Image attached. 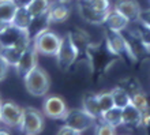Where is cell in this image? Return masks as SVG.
Returning a JSON list of instances; mask_svg holds the SVG:
<instances>
[{"label": "cell", "mask_w": 150, "mask_h": 135, "mask_svg": "<svg viewBox=\"0 0 150 135\" xmlns=\"http://www.w3.org/2000/svg\"><path fill=\"white\" fill-rule=\"evenodd\" d=\"M14 1H15V4L18 7H28L32 0H14Z\"/></svg>", "instance_id": "31"}, {"label": "cell", "mask_w": 150, "mask_h": 135, "mask_svg": "<svg viewBox=\"0 0 150 135\" xmlns=\"http://www.w3.org/2000/svg\"><path fill=\"white\" fill-rule=\"evenodd\" d=\"M130 97H131V104H132L134 107L138 108L141 112L145 111V109H147V108L150 107L149 97H147V94L141 88L132 89L131 93H130Z\"/></svg>", "instance_id": "20"}, {"label": "cell", "mask_w": 150, "mask_h": 135, "mask_svg": "<svg viewBox=\"0 0 150 135\" xmlns=\"http://www.w3.org/2000/svg\"><path fill=\"white\" fill-rule=\"evenodd\" d=\"M23 51L25 49L14 47V45H10V47H0V56L10 64V67H11V66L15 67L16 64H18V61H19Z\"/></svg>", "instance_id": "18"}, {"label": "cell", "mask_w": 150, "mask_h": 135, "mask_svg": "<svg viewBox=\"0 0 150 135\" xmlns=\"http://www.w3.org/2000/svg\"><path fill=\"white\" fill-rule=\"evenodd\" d=\"M16 10H18V6L14 0H0V19L3 22L11 23Z\"/></svg>", "instance_id": "19"}, {"label": "cell", "mask_w": 150, "mask_h": 135, "mask_svg": "<svg viewBox=\"0 0 150 135\" xmlns=\"http://www.w3.org/2000/svg\"><path fill=\"white\" fill-rule=\"evenodd\" d=\"M105 41H107L108 51L115 56H128L132 61H137V56L132 52L130 44L127 42L126 37L122 32H115L111 29H107L105 32Z\"/></svg>", "instance_id": "4"}, {"label": "cell", "mask_w": 150, "mask_h": 135, "mask_svg": "<svg viewBox=\"0 0 150 135\" xmlns=\"http://www.w3.org/2000/svg\"><path fill=\"white\" fill-rule=\"evenodd\" d=\"M8 70H10V64L0 56V82L6 79V76L8 74Z\"/></svg>", "instance_id": "28"}, {"label": "cell", "mask_w": 150, "mask_h": 135, "mask_svg": "<svg viewBox=\"0 0 150 135\" xmlns=\"http://www.w3.org/2000/svg\"><path fill=\"white\" fill-rule=\"evenodd\" d=\"M59 3H63V4H67V3H70L71 0H57Z\"/></svg>", "instance_id": "33"}, {"label": "cell", "mask_w": 150, "mask_h": 135, "mask_svg": "<svg viewBox=\"0 0 150 135\" xmlns=\"http://www.w3.org/2000/svg\"><path fill=\"white\" fill-rule=\"evenodd\" d=\"M37 61H38V52H37L36 47L33 44V40H32V42H30V44L28 45V48L23 51L18 64L15 66L16 74H18L21 78H23L29 71H32L34 67H37Z\"/></svg>", "instance_id": "9"}, {"label": "cell", "mask_w": 150, "mask_h": 135, "mask_svg": "<svg viewBox=\"0 0 150 135\" xmlns=\"http://www.w3.org/2000/svg\"><path fill=\"white\" fill-rule=\"evenodd\" d=\"M141 116H142V112L132 104H128L122 109V126L127 128L141 127Z\"/></svg>", "instance_id": "12"}, {"label": "cell", "mask_w": 150, "mask_h": 135, "mask_svg": "<svg viewBox=\"0 0 150 135\" xmlns=\"http://www.w3.org/2000/svg\"><path fill=\"white\" fill-rule=\"evenodd\" d=\"M105 25H107V28L111 29V30L123 32L124 29H127L130 26V20L127 19L126 16H123L120 12H117L116 10L111 8V11H109L107 19H105Z\"/></svg>", "instance_id": "14"}, {"label": "cell", "mask_w": 150, "mask_h": 135, "mask_svg": "<svg viewBox=\"0 0 150 135\" xmlns=\"http://www.w3.org/2000/svg\"><path fill=\"white\" fill-rule=\"evenodd\" d=\"M51 0H32L30 4L28 6V10L33 19H40L42 16H47L49 7H51Z\"/></svg>", "instance_id": "17"}, {"label": "cell", "mask_w": 150, "mask_h": 135, "mask_svg": "<svg viewBox=\"0 0 150 135\" xmlns=\"http://www.w3.org/2000/svg\"><path fill=\"white\" fill-rule=\"evenodd\" d=\"M82 108L91 115L94 119L98 120L101 117V109L98 105V97L96 93H86L82 98Z\"/></svg>", "instance_id": "15"}, {"label": "cell", "mask_w": 150, "mask_h": 135, "mask_svg": "<svg viewBox=\"0 0 150 135\" xmlns=\"http://www.w3.org/2000/svg\"><path fill=\"white\" fill-rule=\"evenodd\" d=\"M68 108L63 97L60 95H48L42 102V113L45 117L52 120H63Z\"/></svg>", "instance_id": "8"}, {"label": "cell", "mask_w": 150, "mask_h": 135, "mask_svg": "<svg viewBox=\"0 0 150 135\" xmlns=\"http://www.w3.org/2000/svg\"><path fill=\"white\" fill-rule=\"evenodd\" d=\"M81 132L78 130H75V128L70 127L67 124H64L62 127L59 128V131H57V135H79Z\"/></svg>", "instance_id": "29"}, {"label": "cell", "mask_w": 150, "mask_h": 135, "mask_svg": "<svg viewBox=\"0 0 150 135\" xmlns=\"http://www.w3.org/2000/svg\"><path fill=\"white\" fill-rule=\"evenodd\" d=\"M86 1H90V0H86Z\"/></svg>", "instance_id": "37"}, {"label": "cell", "mask_w": 150, "mask_h": 135, "mask_svg": "<svg viewBox=\"0 0 150 135\" xmlns=\"http://www.w3.org/2000/svg\"><path fill=\"white\" fill-rule=\"evenodd\" d=\"M0 119L6 127L19 130L23 122V108L12 101H3L0 104Z\"/></svg>", "instance_id": "6"}, {"label": "cell", "mask_w": 150, "mask_h": 135, "mask_svg": "<svg viewBox=\"0 0 150 135\" xmlns=\"http://www.w3.org/2000/svg\"><path fill=\"white\" fill-rule=\"evenodd\" d=\"M97 97H98V105L101 109V113L115 107V101L111 91H104L101 94H97Z\"/></svg>", "instance_id": "23"}, {"label": "cell", "mask_w": 150, "mask_h": 135, "mask_svg": "<svg viewBox=\"0 0 150 135\" xmlns=\"http://www.w3.org/2000/svg\"><path fill=\"white\" fill-rule=\"evenodd\" d=\"M149 1H150V0H149Z\"/></svg>", "instance_id": "38"}, {"label": "cell", "mask_w": 150, "mask_h": 135, "mask_svg": "<svg viewBox=\"0 0 150 135\" xmlns=\"http://www.w3.org/2000/svg\"><path fill=\"white\" fill-rule=\"evenodd\" d=\"M62 37L49 29H42L33 38V44L36 47L38 55L42 56H56L59 51Z\"/></svg>", "instance_id": "2"}, {"label": "cell", "mask_w": 150, "mask_h": 135, "mask_svg": "<svg viewBox=\"0 0 150 135\" xmlns=\"http://www.w3.org/2000/svg\"><path fill=\"white\" fill-rule=\"evenodd\" d=\"M137 32H138L139 37H141V40H142V42L147 47H150V28H147V26H145V25L139 23L137 25V29H135Z\"/></svg>", "instance_id": "25"}, {"label": "cell", "mask_w": 150, "mask_h": 135, "mask_svg": "<svg viewBox=\"0 0 150 135\" xmlns=\"http://www.w3.org/2000/svg\"><path fill=\"white\" fill-rule=\"evenodd\" d=\"M112 93V97H113V101H115V107H119V108H124L127 107L128 104H131V97H130V93L123 88H113L111 90Z\"/></svg>", "instance_id": "22"}, {"label": "cell", "mask_w": 150, "mask_h": 135, "mask_svg": "<svg viewBox=\"0 0 150 135\" xmlns=\"http://www.w3.org/2000/svg\"><path fill=\"white\" fill-rule=\"evenodd\" d=\"M100 120H103L105 123L111 124V126L117 128L119 126H122V108L113 107L111 109H108V111L103 112Z\"/></svg>", "instance_id": "21"}, {"label": "cell", "mask_w": 150, "mask_h": 135, "mask_svg": "<svg viewBox=\"0 0 150 135\" xmlns=\"http://www.w3.org/2000/svg\"><path fill=\"white\" fill-rule=\"evenodd\" d=\"M1 102H3V101H1V97H0V104H1Z\"/></svg>", "instance_id": "35"}, {"label": "cell", "mask_w": 150, "mask_h": 135, "mask_svg": "<svg viewBox=\"0 0 150 135\" xmlns=\"http://www.w3.org/2000/svg\"><path fill=\"white\" fill-rule=\"evenodd\" d=\"M93 130H94V134H97V135H115V134H117V132H116V127H113V126L105 123V122H103V120H100V119L96 122Z\"/></svg>", "instance_id": "24"}, {"label": "cell", "mask_w": 150, "mask_h": 135, "mask_svg": "<svg viewBox=\"0 0 150 135\" xmlns=\"http://www.w3.org/2000/svg\"><path fill=\"white\" fill-rule=\"evenodd\" d=\"M63 122L64 124L78 130L82 134V132L94 127L97 119H94L91 115H89L83 108H74V109H68L67 111Z\"/></svg>", "instance_id": "5"}, {"label": "cell", "mask_w": 150, "mask_h": 135, "mask_svg": "<svg viewBox=\"0 0 150 135\" xmlns=\"http://www.w3.org/2000/svg\"><path fill=\"white\" fill-rule=\"evenodd\" d=\"M33 22H34V19L30 15L28 7H18L15 15H14V18L11 20V23L14 26H16V28H19V29H23V30H29V28L32 26Z\"/></svg>", "instance_id": "16"}, {"label": "cell", "mask_w": 150, "mask_h": 135, "mask_svg": "<svg viewBox=\"0 0 150 135\" xmlns=\"http://www.w3.org/2000/svg\"><path fill=\"white\" fill-rule=\"evenodd\" d=\"M112 8L120 12L123 16H126L130 22H137L139 14L142 11L141 4L137 0H116Z\"/></svg>", "instance_id": "11"}, {"label": "cell", "mask_w": 150, "mask_h": 135, "mask_svg": "<svg viewBox=\"0 0 150 135\" xmlns=\"http://www.w3.org/2000/svg\"><path fill=\"white\" fill-rule=\"evenodd\" d=\"M89 3L97 11H109L111 10V1L109 0H90Z\"/></svg>", "instance_id": "26"}, {"label": "cell", "mask_w": 150, "mask_h": 135, "mask_svg": "<svg viewBox=\"0 0 150 135\" xmlns=\"http://www.w3.org/2000/svg\"><path fill=\"white\" fill-rule=\"evenodd\" d=\"M70 8L64 6L63 3L59 4H51L49 11L47 14V22L48 23H62L70 18Z\"/></svg>", "instance_id": "13"}, {"label": "cell", "mask_w": 150, "mask_h": 135, "mask_svg": "<svg viewBox=\"0 0 150 135\" xmlns=\"http://www.w3.org/2000/svg\"><path fill=\"white\" fill-rule=\"evenodd\" d=\"M7 25H8V23H6V22H3V20L0 19V33L3 32L6 28H7Z\"/></svg>", "instance_id": "32"}, {"label": "cell", "mask_w": 150, "mask_h": 135, "mask_svg": "<svg viewBox=\"0 0 150 135\" xmlns=\"http://www.w3.org/2000/svg\"><path fill=\"white\" fill-rule=\"evenodd\" d=\"M137 22H139V23H142V25H145V26H147V28H150V8H146V10H142V11H141Z\"/></svg>", "instance_id": "27"}, {"label": "cell", "mask_w": 150, "mask_h": 135, "mask_svg": "<svg viewBox=\"0 0 150 135\" xmlns=\"http://www.w3.org/2000/svg\"><path fill=\"white\" fill-rule=\"evenodd\" d=\"M23 83L33 97H45L51 89V78L44 68L37 66L23 76Z\"/></svg>", "instance_id": "1"}, {"label": "cell", "mask_w": 150, "mask_h": 135, "mask_svg": "<svg viewBox=\"0 0 150 135\" xmlns=\"http://www.w3.org/2000/svg\"><path fill=\"white\" fill-rule=\"evenodd\" d=\"M141 127L147 128L150 127V107L145 111H142V116H141Z\"/></svg>", "instance_id": "30"}, {"label": "cell", "mask_w": 150, "mask_h": 135, "mask_svg": "<svg viewBox=\"0 0 150 135\" xmlns=\"http://www.w3.org/2000/svg\"><path fill=\"white\" fill-rule=\"evenodd\" d=\"M78 11H79V15L82 16L86 22H89V23L103 25L105 23V19H107V16L111 10L109 11H97V10H94L91 7L89 1L81 0L78 4Z\"/></svg>", "instance_id": "10"}, {"label": "cell", "mask_w": 150, "mask_h": 135, "mask_svg": "<svg viewBox=\"0 0 150 135\" xmlns=\"http://www.w3.org/2000/svg\"><path fill=\"white\" fill-rule=\"evenodd\" d=\"M44 113L33 107L23 108V122L21 131L26 135H38L44 130Z\"/></svg>", "instance_id": "7"}, {"label": "cell", "mask_w": 150, "mask_h": 135, "mask_svg": "<svg viewBox=\"0 0 150 135\" xmlns=\"http://www.w3.org/2000/svg\"><path fill=\"white\" fill-rule=\"evenodd\" d=\"M147 53H150V47H147Z\"/></svg>", "instance_id": "34"}, {"label": "cell", "mask_w": 150, "mask_h": 135, "mask_svg": "<svg viewBox=\"0 0 150 135\" xmlns=\"http://www.w3.org/2000/svg\"><path fill=\"white\" fill-rule=\"evenodd\" d=\"M0 124H1V119H0Z\"/></svg>", "instance_id": "36"}, {"label": "cell", "mask_w": 150, "mask_h": 135, "mask_svg": "<svg viewBox=\"0 0 150 135\" xmlns=\"http://www.w3.org/2000/svg\"><path fill=\"white\" fill-rule=\"evenodd\" d=\"M78 56H79V48L75 45L71 36L67 34V36L62 37L59 51L56 53L57 67L62 71H67V70H70V67H71L72 64L76 61Z\"/></svg>", "instance_id": "3"}]
</instances>
